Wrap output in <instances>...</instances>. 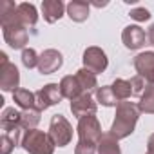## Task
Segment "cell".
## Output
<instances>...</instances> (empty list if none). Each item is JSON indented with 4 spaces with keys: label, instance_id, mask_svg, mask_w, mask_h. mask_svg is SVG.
<instances>
[{
    "label": "cell",
    "instance_id": "603a6c76",
    "mask_svg": "<svg viewBox=\"0 0 154 154\" xmlns=\"http://www.w3.org/2000/svg\"><path fill=\"white\" fill-rule=\"evenodd\" d=\"M138 107L145 114H154V84H147L143 94L140 96Z\"/></svg>",
    "mask_w": 154,
    "mask_h": 154
},
{
    "label": "cell",
    "instance_id": "d4e9b609",
    "mask_svg": "<svg viewBox=\"0 0 154 154\" xmlns=\"http://www.w3.org/2000/svg\"><path fill=\"white\" fill-rule=\"evenodd\" d=\"M38 60H40V54L33 47H26L22 51V63H24V67L35 69V67H38Z\"/></svg>",
    "mask_w": 154,
    "mask_h": 154
},
{
    "label": "cell",
    "instance_id": "d6a6232c",
    "mask_svg": "<svg viewBox=\"0 0 154 154\" xmlns=\"http://www.w3.org/2000/svg\"><path fill=\"white\" fill-rule=\"evenodd\" d=\"M147 154H149V152H147Z\"/></svg>",
    "mask_w": 154,
    "mask_h": 154
},
{
    "label": "cell",
    "instance_id": "f1b7e54d",
    "mask_svg": "<svg viewBox=\"0 0 154 154\" xmlns=\"http://www.w3.org/2000/svg\"><path fill=\"white\" fill-rule=\"evenodd\" d=\"M15 147H17V145L11 141L9 136H6V134L0 136V154H11V150H13Z\"/></svg>",
    "mask_w": 154,
    "mask_h": 154
},
{
    "label": "cell",
    "instance_id": "277c9868",
    "mask_svg": "<svg viewBox=\"0 0 154 154\" xmlns=\"http://www.w3.org/2000/svg\"><path fill=\"white\" fill-rule=\"evenodd\" d=\"M49 136L56 147H65L72 140V125L63 114H54L49 122Z\"/></svg>",
    "mask_w": 154,
    "mask_h": 154
},
{
    "label": "cell",
    "instance_id": "5bb4252c",
    "mask_svg": "<svg viewBox=\"0 0 154 154\" xmlns=\"http://www.w3.org/2000/svg\"><path fill=\"white\" fill-rule=\"evenodd\" d=\"M58 85H60V93H62V96H63V98H67V100H71V102L84 94L82 85L78 84L76 76H72V74L63 76V78L60 80V84H58Z\"/></svg>",
    "mask_w": 154,
    "mask_h": 154
},
{
    "label": "cell",
    "instance_id": "9a60e30c",
    "mask_svg": "<svg viewBox=\"0 0 154 154\" xmlns=\"http://www.w3.org/2000/svg\"><path fill=\"white\" fill-rule=\"evenodd\" d=\"M89 9H91V4L85 2V0H71L67 4V17L72 20V22H85L89 18Z\"/></svg>",
    "mask_w": 154,
    "mask_h": 154
},
{
    "label": "cell",
    "instance_id": "30bf717a",
    "mask_svg": "<svg viewBox=\"0 0 154 154\" xmlns=\"http://www.w3.org/2000/svg\"><path fill=\"white\" fill-rule=\"evenodd\" d=\"M96 109H98V103H96V100L89 93H84L82 96H78L76 100L71 102V112H72V116H76L78 120L84 118V116L96 114Z\"/></svg>",
    "mask_w": 154,
    "mask_h": 154
},
{
    "label": "cell",
    "instance_id": "44dd1931",
    "mask_svg": "<svg viewBox=\"0 0 154 154\" xmlns=\"http://www.w3.org/2000/svg\"><path fill=\"white\" fill-rule=\"evenodd\" d=\"M94 100H96V103H100V105H103V107H116V105H118V100H116V96H114L111 85H102V87H98L96 93H94Z\"/></svg>",
    "mask_w": 154,
    "mask_h": 154
},
{
    "label": "cell",
    "instance_id": "cb8c5ba5",
    "mask_svg": "<svg viewBox=\"0 0 154 154\" xmlns=\"http://www.w3.org/2000/svg\"><path fill=\"white\" fill-rule=\"evenodd\" d=\"M112 93H114V96H116V100L118 102H125L127 98H131L132 96V91H131V82L129 80H123V78H116L114 82H112Z\"/></svg>",
    "mask_w": 154,
    "mask_h": 154
},
{
    "label": "cell",
    "instance_id": "f546056e",
    "mask_svg": "<svg viewBox=\"0 0 154 154\" xmlns=\"http://www.w3.org/2000/svg\"><path fill=\"white\" fill-rule=\"evenodd\" d=\"M147 40H149V44L150 45H154V24L149 27V31H147Z\"/></svg>",
    "mask_w": 154,
    "mask_h": 154
},
{
    "label": "cell",
    "instance_id": "8fae6325",
    "mask_svg": "<svg viewBox=\"0 0 154 154\" xmlns=\"http://www.w3.org/2000/svg\"><path fill=\"white\" fill-rule=\"evenodd\" d=\"M63 63V56L60 51L56 49H45L42 54H40V60H38V71L42 74H53L56 72Z\"/></svg>",
    "mask_w": 154,
    "mask_h": 154
},
{
    "label": "cell",
    "instance_id": "83f0119b",
    "mask_svg": "<svg viewBox=\"0 0 154 154\" xmlns=\"http://www.w3.org/2000/svg\"><path fill=\"white\" fill-rule=\"evenodd\" d=\"M74 154H96V145L87 141H78L74 147Z\"/></svg>",
    "mask_w": 154,
    "mask_h": 154
},
{
    "label": "cell",
    "instance_id": "5b68a950",
    "mask_svg": "<svg viewBox=\"0 0 154 154\" xmlns=\"http://www.w3.org/2000/svg\"><path fill=\"white\" fill-rule=\"evenodd\" d=\"M76 132H78V141H87V143H94L98 145L100 138H102V125L98 122V118L93 116H84L78 120V127H76Z\"/></svg>",
    "mask_w": 154,
    "mask_h": 154
},
{
    "label": "cell",
    "instance_id": "4fadbf2b",
    "mask_svg": "<svg viewBox=\"0 0 154 154\" xmlns=\"http://www.w3.org/2000/svg\"><path fill=\"white\" fill-rule=\"evenodd\" d=\"M65 9H67V6L62 0H44L42 2V15H44V20L47 24L58 22L63 17Z\"/></svg>",
    "mask_w": 154,
    "mask_h": 154
},
{
    "label": "cell",
    "instance_id": "d6986e66",
    "mask_svg": "<svg viewBox=\"0 0 154 154\" xmlns=\"http://www.w3.org/2000/svg\"><path fill=\"white\" fill-rule=\"evenodd\" d=\"M40 120H42V111H38L36 107L26 109V111H22V114H20V127H22L24 131L36 129V125L40 123Z\"/></svg>",
    "mask_w": 154,
    "mask_h": 154
},
{
    "label": "cell",
    "instance_id": "9c48e42d",
    "mask_svg": "<svg viewBox=\"0 0 154 154\" xmlns=\"http://www.w3.org/2000/svg\"><path fill=\"white\" fill-rule=\"evenodd\" d=\"M138 76L147 82V84H154V51H145L140 53L134 62H132Z\"/></svg>",
    "mask_w": 154,
    "mask_h": 154
},
{
    "label": "cell",
    "instance_id": "1f68e13d",
    "mask_svg": "<svg viewBox=\"0 0 154 154\" xmlns=\"http://www.w3.org/2000/svg\"><path fill=\"white\" fill-rule=\"evenodd\" d=\"M93 6H94V8H105L107 2H93Z\"/></svg>",
    "mask_w": 154,
    "mask_h": 154
},
{
    "label": "cell",
    "instance_id": "6da1fadb",
    "mask_svg": "<svg viewBox=\"0 0 154 154\" xmlns=\"http://www.w3.org/2000/svg\"><path fill=\"white\" fill-rule=\"evenodd\" d=\"M140 107L138 103H132V102H118L116 105V114H114V120H112V125H111V131L118 140H123V138H129L132 132H134V127L138 123V118H140Z\"/></svg>",
    "mask_w": 154,
    "mask_h": 154
},
{
    "label": "cell",
    "instance_id": "7c38bea8",
    "mask_svg": "<svg viewBox=\"0 0 154 154\" xmlns=\"http://www.w3.org/2000/svg\"><path fill=\"white\" fill-rule=\"evenodd\" d=\"M147 40V35H145V29H141L140 26H127L123 31H122V42L127 49L131 51H136L140 49Z\"/></svg>",
    "mask_w": 154,
    "mask_h": 154
},
{
    "label": "cell",
    "instance_id": "7a4b0ae2",
    "mask_svg": "<svg viewBox=\"0 0 154 154\" xmlns=\"http://www.w3.org/2000/svg\"><path fill=\"white\" fill-rule=\"evenodd\" d=\"M20 147L27 154H53L56 145L53 143L49 132H44L40 129H31L24 132Z\"/></svg>",
    "mask_w": 154,
    "mask_h": 154
},
{
    "label": "cell",
    "instance_id": "4dcf8cb0",
    "mask_svg": "<svg viewBox=\"0 0 154 154\" xmlns=\"http://www.w3.org/2000/svg\"><path fill=\"white\" fill-rule=\"evenodd\" d=\"M147 152L149 154H154V134H150V138L147 141Z\"/></svg>",
    "mask_w": 154,
    "mask_h": 154
},
{
    "label": "cell",
    "instance_id": "7402d4cb",
    "mask_svg": "<svg viewBox=\"0 0 154 154\" xmlns=\"http://www.w3.org/2000/svg\"><path fill=\"white\" fill-rule=\"evenodd\" d=\"M20 114H22V111H17L15 107H6L4 112H2V118H0V127H2V131L18 127L20 125Z\"/></svg>",
    "mask_w": 154,
    "mask_h": 154
},
{
    "label": "cell",
    "instance_id": "52a82bcc",
    "mask_svg": "<svg viewBox=\"0 0 154 154\" xmlns=\"http://www.w3.org/2000/svg\"><path fill=\"white\" fill-rule=\"evenodd\" d=\"M82 62H84V67L89 69V71H93L94 74L103 72L107 69V65H109V58H107L105 51L100 49V47H96V45H91V47H87L84 51Z\"/></svg>",
    "mask_w": 154,
    "mask_h": 154
},
{
    "label": "cell",
    "instance_id": "e0dca14e",
    "mask_svg": "<svg viewBox=\"0 0 154 154\" xmlns=\"http://www.w3.org/2000/svg\"><path fill=\"white\" fill-rule=\"evenodd\" d=\"M17 15H18V22H20L22 26H26V27H33V26L38 22L36 8H35L33 4H29V2H22V4H18V11H17Z\"/></svg>",
    "mask_w": 154,
    "mask_h": 154
},
{
    "label": "cell",
    "instance_id": "484cf974",
    "mask_svg": "<svg viewBox=\"0 0 154 154\" xmlns=\"http://www.w3.org/2000/svg\"><path fill=\"white\" fill-rule=\"evenodd\" d=\"M131 82V91H132V96H141L143 94V91H145V87H147V82L141 78V76H132V78L129 80Z\"/></svg>",
    "mask_w": 154,
    "mask_h": 154
},
{
    "label": "cell",
    "instance_id": "ffe728a7",
    "mask_svg": "<svg viewBox=\"0 0 154 154\" xmlns=\"http://www.w3.org/2000/svg\"><path fill=\"white\" fill-rule=\"evenodd\" d=\"M13 102L22 109V111H26V109H33L35 107V103H36V98H35V93H31L29 89H17L15 93H13Z\"/></svg>",
    "mask_w": 154,
    "mask_h": 154
},
{
    "label": "cell",
    "instance_id": "2e32d148",
    "mask_svg": "<svg viewBox=\"0 0 154 154\" xmlns=\"http://www.w3.org/2000/svg\"><path fill=\"white\" fill-rule=\"evenodd\" d=\"M96 154H122L120 140L112 132H103L96 145Z\"/></svg>",
    "mask_w": 154,
    "mask_h": 154
},
{
    "label": "cell",
    "instance_id": "3957f363",
    "mask_svg": "<svg viewBox=\"0 0 154 154\" xmlns=\"http://www.w3.org/2000/svg\"><path fill=\"white\" fill-rule=\"evenodd\" d=\"M0 89L4 93H15L20 89V72L4 51L0 53Z\"/></svg>",
    "mask_w": 154,
    "mask_h": 154
},
{
    "label": "cell",
    "instance_id": "ba28073f",
    "mask_svg": "<svg viewBox=\"0 0 154 154\" xmlns=\"http://www.w3.org/2000/svg\"><path fill=\"white\" fill-rule=\"evenodd\" d=\"M2 33H4V40L9 44V47L13 49H26V44L29 42V33H27V27L22 26V24H9V26H4L2 27Z\"/></svg>",
    "mask_w": 154,
    "mask_h": 154
},
{
    "label": "cell",
    "instance_id": "4316f807",
    "mask_svg": "<svg viewBox=\"0 0 154 154\" xmlns=\"http://www.w3.org/2000/svg\"><path fill=\"white\" fill-rule=\"evenodd\" d=\"M129 17L136 22H147V20H150V11L145 8H134V9H131Z\"/></svg>",
    "mask_w": 154,
    "mask_h": 154
},
{
    "label": "cell",
    "instance_id": "8992f818",
    "mask_svg": "<svg viewBox=\"0 0 154 154\" xmlns=\"http://www.w3.org/2000/svg\"><path fill=\"white\" fill-rule=\"evenodd\" d=\"M35 98H36L35 107L44 112V111H47L49 107L60 103L63 96H62V93H60V85H58V84H47V85H44L42 89H38V91L35 93Z\"/></svg>",
    "mask_w": 154,
    "mask_h": 154
},
{
    "label": "cell",
    "instance_id": "ac0fdd59",
    "mask_svg": "<svg viewBox=\"0 0 154 154\" xmlns=\"http://www.w3.org/2000/svg\"><path fill=\"white\" fill-rule=\"evenodd\" d=\"M74 76H76V80H78V84L82 85L84 93H89V94H91V91H96V89H98V80H96V74H94L93 71L82 67V69L76 71Z\"/></svg>",
    "mask_w": 154,
    "mask_h": 154
}]
</instances>
